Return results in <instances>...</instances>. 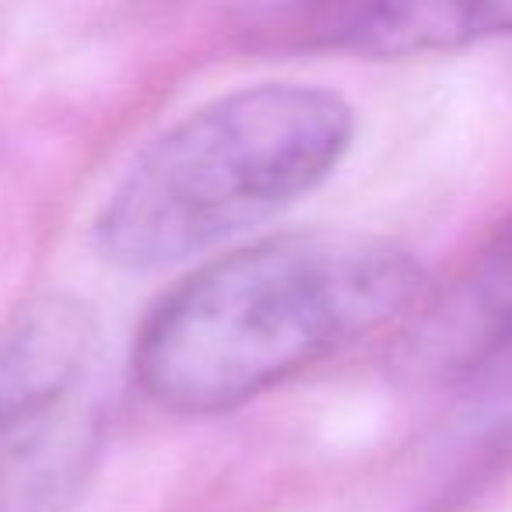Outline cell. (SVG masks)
Wrapping results in <instances>:
<instances>
[{
	"label": "cell",
	"mask_w": 512,
	"mask_h": 512,
	"mask_svg": "<svg viewBox=\"0 0 512 512\" xmlns=\"http://www.w3.org/2000/svg\"><path fill=\"white\" fill-rule=\"evenodd\" d=\"M425 267L400 242L344 228L271 235L218 256L148 313L134 348L162 411L211 418L400 320Z\"/></svg>",
	"instance_id": "6da1fadb"
},
{
	"label": "cell",
	"mask_w": 512,
	"mask_h": 512,
	"mask_svg": "<svg viewBox=\"0 0 512 512\" xmlns=\"http://www.w3.org/2000/svg\"><path fill=\"white\" fill-rule=\"evenodd\" d=\"M512 341V225L425 316L418 355L446 372L474 369Z\"/></svg>",
	"instance_id": "5b68a950"
},
{
	"label": "cell",
	"mask_w": 512,
	"mask_h": 512,
	"mask_svg": "<svg viewBox=\"0 0 512 512\" xmlns=\"http://www.w3.org/2000/svg\"><path fill=\"white\" fill-rule=\"evenodd\" d=\"M351 137L355 113L330 88L228 92L134 158L95 218V246L123 271L179 264L320 190Z\"/></svg>",
	"instance_id": "7a4b0ae2"
},
{
	"label": "cell",
	"mask_w": 512,
	"mask_h": 512,
	"mask_svg": "<svg viewBox=\"0 0 512 512\" xmlns=\"http://www.w3.org/2000/svg\"><path fill=\"white\" fill-rule=\"evenodd\" d=\"M302 39L362 57H414L512 36V0H414L344 4L302 15Z\"/></svg>",
	"instance_id": "277c9868"
},
{
	"label": "cell",
	"mask_w": 512,
	"mask_h": 512,
	"mask_svg": "<svg viewBox=\"0 0 512 512\" xmlns=\"http://www.w3.org/2000/svg\"><path fill=\"white\" fill-rule=\"evenodd\" d=\"M106 432L99 320L74 295H39L0 330V512H71Z\"/></svg>",
	"instance_id": "3957f363"
}]
</instances>
